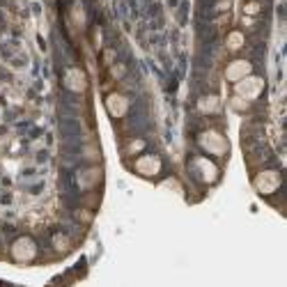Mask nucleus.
I'll list each match as a JSON object with an SVG mask.
<instances>
[{
    "instance_id": "nucleus-1",
    "label": "nucleus",
    "mask_w": 287,
    "mask_h": 287,
    "mask_svg": "<svg viewBox=\"0 0 287 287\" xmlns=\"http://www.w3.org/2000/svg\"><path fill=\"white\" fill-rule=\"evenodd\" d=\"M35 255H37V246L30 237H19L12 243V258L16 262H30V260H35Z\"/></svg>"
},
{
    "instance_id": "nucleus-2",
    "label": "nucleus",
    "mask_w": 287,
    "mask_h": 287,
    "mask_svg": "<svg viewBox=\"0 0 287 287\" xmlns=\"http://www.w3.org/2000/svg\"><path fill=\"white\" fill-rule=\"evenodd\" d=\"M200 145L209 154H214V156H221V154L228 152V140L223 138L221 134H216V131H207V134L200 136Z\"/></svg>"
},
{
    "instance_id": "nucleus-3",
    "label": "nucleus",
    "mask_w": 287,
    "mask_h": 287,
    "mask_svg": "<svg viewBox=\"0 0 287 287\" xmlns=\"http://www.w3.org/2000/svg\"><path fill=\"white\" fill-rule=\"evenodd\" d=\"M255 188L264 195L273 193V191L280 188V175H278L276 170H262V173L255 177Z\"/></svg>"
},
{
    "instance_id": "nucleus-4",
    "label": "nucleus",
    "mask_w": 287,
    "mask_h": 287,
    "mask_svg": "<svg viewBox=\"0 0 287 287\" xmlns=\"http://www.w3.org/2000/svg\"><path fill=\"white\" fill-rule=\"evenodd\" d=\"M262 88H264V83H262V78H255V76H246V78H241V80H237V94L239 97H243L246 101H253L255 97H258L260 92H262Z\"/></svg>"
},
{
    "instance_id": "nucleus-5",
    "label": "nucleus",
    "mask_w": 287,
    "mask_h": 287,
    "mask_svg": "<svg viewBox=\"0 0 287 287\" xmlns=\"http://www.w3.org/2000/svg\"><path fill=\"white\" fill-rule=\"evenodd\" d=\"M253 67L248 60H234V62H230L228 69H225V78L232 80V83H237V80L246 78V76H251Z\"/></svg>"
},
{
    "instance_id": "nucleus-6",
    "label": "nucleus",
    "mask_w": 287,
    "mask_h": 287,
    "mask_svg": "<svg viewBox=\"0 0 287 287\" xmlns=\"http://www.w3.org/2000/svg\"><path fill=\"white\" fill-rule=\"evenodd\" d=\"M193 168H198L200 173H198V177L202 179V182H214L216 179V175H218V168L209 161V158H204V156H198L193 161Z\"/></svg>"
},
{
    "instance_id": "nucleus-7",
    "label": "nucleus",
    "mask_w": 287,
    "mask_h": 287,
    "mask_svg": "<svg viewBox=\"0 0 287 287\" xmlns=\"http://www.w3.org/2000/svg\"><path fill=\"white\" fill-rule=\"evenodd\" d=\"M136 170H138L140 175L152 177V175H156L158 170H161V161H158L156 156H140L138 161H136Z\"/></svg>"
},
{
    "instance_id": "nucleus-8",
    "label": "nucleus",
    "mask_w": 287,
    "mask_h": 287,
    "mask_svg": "<svg viewBox=\"0 0 287 287\" xmlns=\"http://www.w3.org/2000/svg\"><path fill=\"white\" fill-rule=\"evenodd\" d=\"M106 106H108V113L113 117H122L127 113V108H129V104H127V99H124L122 94H110L108 99H106Z\"/></svg>"
},
{
    "instance_id": "nucleus-9",
    "label": "nucleus",
    "mask_w": 287,
    "mask_h": 287,
    "mask_svg": "<svg viewBox=\"0 0 287 287\" xmlns=\"http://www.w3.org/2000/svg\"><path fill=\"white\" fill-rule=\"evenodd\" d=\"M65 85L69 90H74V92H80V90H85V76L80 69H69L65 74Z\"/></svg>"
},
{
    "instance_id": "nucleus-10",
    "label": "nucleus",
    "mask_w": 287,
    "mask_h": 287,
    "mask_svg": "<svg viewBox=\"0 0 287 287\" xmlns=\"http://www.w3.org/2000/svg\"><path fill=\"white\" fill-rule=\"evenodd\" d=\"M225 42H228V49H230V51H241L243 44H246V37H243L241 30H232Z\"/></svg>"
},
{
    "instance_id": "nucleus-11",
    "label": "nucleus",
    "mask_w": 287,
    "mask_h": 287,
    "mask_svg": "<svg viewBox=\"0 0 287 287\" xmlns=\"http://www.w3.org/2000/svg\"><path fill=\"white\" fill-rule=\"evenodd\" d=\"M243 12H246L248 16H255V14H260V3H258V0H251V3H246V7H243Z\"/></svg>"
},
{
    "instance_id": "nucleus-12",
    "label": "nucleus",
    "mask_w": 287,
    "mask_h": 287,
    "mask_svg": "<svg viewBox=\"0 0 287 287\" xmlns=\"http://www.w3.org/2000/svg\"><path fill=\"white\" fill-rule=\"evenodd\" d=\"M232 106H234L237 110H246V108H248V101L243 99V97H239V94H237V97L232 99Z\"/></svg>"
},
{
    "instance_id": "nucleus-13",
    "label": "nucleus",
    "mask_w": 287,
    "mask_h": 287,
    "mask_svg": "<svg viewBox=\"0 0 287 287\" xmlns=\"http://www.w3.org/2000/svg\"><path fill=\"white\" fill-rule=\"evenodd\" d=\"M200 108H202V110H212V108H216V99H214V97H209V101H207V99L200 101Z\"/></svg>"
},
{
    "instance_id": "nucleus-14",
    "label": "nucleus",
    "mask_w": 287,
    "mask_h": 287,
    "mask_svg": "<svg viewBox=\"0 0 287 287\" xmlns=\"http://www.w3.org/2000/svg\"><path fill=\"white\" fill-rule=\"evenodd\" d=\"M143 140H138V143H131V152H136V149H143Z\"/></svg>"
},
{
    "instance_id": "nucleus-15",
    "label": "nucleus",
    "mask_w": 287,
    "mask_h": 287,
    "mask_svg": "<svg viewBox=\"0 0 287 287\" xmlns=\"http://www.w3.org/2000/svg\"><path fill=\"white\" fill-rule=\"evenodd\" d=\"M55 246H58V248H65V239H62V237H55Z\"/></svg>"
}]
</instances>
